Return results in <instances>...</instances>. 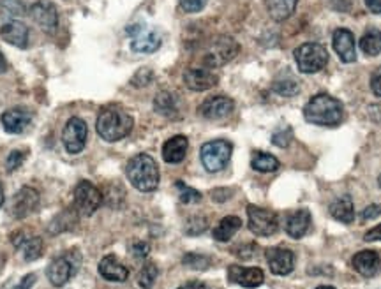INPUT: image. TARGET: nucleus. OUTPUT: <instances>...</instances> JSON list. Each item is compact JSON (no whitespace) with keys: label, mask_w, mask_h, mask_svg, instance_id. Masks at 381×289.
<instances>
[{"label":"nucleus","mask_w":381,"mask_h":289,"mask_svg":"<svg viewBox=\"0 0 381 289\" xmlns=\"http://www.w3.org/2000/svg\"><path fill=\"white\" fill-rule=\"evenodd\" d=\"M180 2V7H182L186 13H199V11L203 9V7L209 4V0H179Z\"/></svg>","instance_id":"obj_41"},{"label":"nucleus","mask_w":381,"mask_h":289,"mask_svg":"<svg viewBox=\"0 0 381 289\" xmlns=\"http://www.w3.org/2000/svg\"><path fill=\"white\" fill-rule=\"evenodd\" d=\"M207 226H209V223H207L205 217H199V216L189 217L186 223V235H189V236L202 235V233L207 230Z\"/></svg>","instance_id":"obj_37"},{"label":"nucleus","mask_w":381,"mask_h":289,"mask_svg":"<svg viewBox=\"0 0 381 289\" xmlns=\"http://www.w3.org/2000/svg\"><path fill=\"white\" fill-rule=\"evenodd\" d=\"M157 275H159V270L154 263H145L142 266L138 273V286L142 289H152L154 283H156Z\"/></svg>","instance_id":"obj_34"},{"label":"nucleus","mask_w":381,"mask_h":289,"mask_svg":"<svg viewBox=\"0 0 381 289\" xmlns=\"http://www.w3.org/2000/svg\"><path fill=\"white\" fill-rule=\"evenodd\" d=\"M272 88H274V92L279 93V96L293 97L300 92V83L295 80V76H293L290 71H286V73L279 74V76L275 78Z\"/></svg>","instance_id":"obj_29"},{"label":"nucleus","mask_w":381,"mask_h":289,"mask_svg":"<svg viewBox=\"0 0 381 289\" xmlns=\"http://www.w3.org/2000/svg\"><path fill=\"white\" fill-rule=\"evenodd\" d=\"M74 224H76V219L73 217V210H66V212L59 213L55 220H51L50 233L51 235H59L62 231H69Z\"/></svg>","instance_id":"obj_33"},{"label":"nucleus","mask_w":381,"mask_h":289,"mask_svg":"<svg viewBox=\"0 0 381 289\" xmlns=\"http://www.w3.org/2000/svg\"><path fill=\"white\" fill-rule=\"evenodd\" d=\"M240 46L233 37L229 36H217L207 48L203 55V62L209 69H217V67L226 66L239 55Z\"/></svg>","instance_id":"obj_4"},{"label":"nucleus","mask_w":381,"mask_h":289,"mask_svg":"<svg viewBox=\"0 0 381 289\" xmlns=\"http://www.w3.org/2000/svg\"><path fill=\"white\" fill-rule=\"evenodd\" d=\"M36 284V275L34 273H29V275H25L24 279H21V283L18 284V289H30Z\"/></svg>","instance_id":"obj_50"},{"label":"nucleus","mask_w":381,"mask_h":289,"mask_svg":"<svg viewBox=\"0 0 381 289\" xmlns=\"http://www.w3.org/2000/svg\"><path fill=\"white\" fill-rule=\"evenodd\" d=\"M247 226L256 236H272L279 230V219L272 210L262 206H247Z\"/></svg>","instance_id":"obj_8"},{"label":"nucleus","mask_w":381,"mask_h":289,"mask_svg":"<svg viewBox=\"0 0 381 289\" xmlns=\"http://www.w3.org/2000/svg\"><path fill=\"white\" fill-rule=\"evenodd\" d=\"M240 228H242V219H240V217L226 216L224 219L219 220L217 226L214 228L212 235L217 242H229Z\"/></svg>","instance_id":"obj_27"},{"label":"nucleus","mask_w":381,"mask_h":289,"mask_svg":"<svg viewBox=\"0 0 381 289\" xmlns=\"http://www.w3.org/2000/svg\"><path fill=\"white\" fill-rule=\"evenodd\" d=\"M297 2L299 0H265V7L272 20L284 21L295 13Z\"/></svg>","instance_id":"obj_28"},{"label":"nucleus","mask_w":381,"mask_h":289,"mask_svg":"<svg viewBox=\"0 0 381 289\" xmlns=\"http://www.w3.org/2000/svg\"><path fill=\"white\" fill-rule=\"evenodd\" d=\"M0 7H4V9H7L13 14H24L27 11L24 4H21V0H0Z\"/></svg>","instance_id":"obj_43"},{"label":"nucleus","mask_w":381,"mask_h":289,"mask_svg":"<svg viewBox=\"0 0 381 289\" xmlns=\"http://www.w3.org/2000/svg\"><path fill=\"white\" fill-rule=\"evenodd\" d=\"M284 230L290 236H292V238H295V240H299L302 238V236L307 235V231L311 230V213H309V210L300 208L290 213V216L286 217Z\"/></svg>","instance_id":"obj_22"},{"label":"nucleus","mask_w":381,"mask_h":289,"mask_svg":"<svg viewBox=\"0 0 381 289\" xmlns=\"http://www.w3.org/2000/svg\"><path fill=\"white\" fill-rule=\"evenodd\" d=\"M381 216V205L378 203H372V205H369L367 208L362 212V219L364 220H371V219H376V217Z\"/></svg>","instance_id":"obj_46"},{"label":"nucleus","mask_w":381,"mask_h":289,"mask_svg":"<svg viewBox=\"0 0 381 289\" xmlns=\"http://www.w3.org/2000/svg\"><path fill=\"white\" fill-rule=\"evenodd\" d=\"M133 116L122 111L120 108L109 106L104 108L99 116H97L96 131L104 141L115 143V141H120L126 136H129V133L133 131Z\"/></svg>","instance_id":"obj_1"},{"label":"nucleus","mask_w":381,"mask_h":289,"mask_svg":"<svg viewBox=\"0 0 381 289\" xmlns=\"http://www.w3.org/2000/svg\"><path fill=\"white\" fill-rule=\"evenodd\" d=\"M154 110L166 118H179L180 116V99L177 93L163 90L154 99Z\"/></svg>","instance_id":"obj_25"},{"label":"nucleus","mask_w":381,"mask_h":289,"mask_svg":"<svg viewBox=\"0 0 381 289\" xmlns=\"http://www.w3.org/2000/svg\"><path fill=\"white\" fill-rule=\"evenodd\" d=\"M232 253L235 254V256H239L240 260H252L254 254L258 253V245H256L254 242H245L240 243L239 247H233Z\"/></svg>","instance_id":"obj_39"},{"label":"nucleus","mask_w":381,"mask_h":289,"mask_svg":"<svg viewBox=\"0 0 381 289\" xmlns=\"http://www.w3.org/2000/svg\"><path fill=\"white\" fill-rule=\"evenodd\" d=\"M184 83L192 92H205V90L216 87L219 78L217 74H214L210 69H205V67H191L184 73Z\"/></svg>","instance_id":"obj_16"},{"label":"nucleus","mask_w":381,"mask_h":289,"mask_svg":"<svg viewBox=\"0 0 381 289\" xmlns=\"http://www.w3.org/2000/svg\"><path fill=\"white\" fill-rule=\"evenodd\" d=\"M378 183H380V187H381V175H380V178H378Z\"/></svg>","instance_id":"obj_56"},{"label":"nucleus","mask_w":381,"mask_h":289,"mask_svg":"<svg viewBox=\"0 0 381 289\" xmlns=\"http://www.w3.org/2000/svg\"><path fill=\"white\" fill-rule=\"evenodd\" d=\"M233 196V191L226 189V187H219V189L212 191V200L216 203H224L228 201V198Z\"/></svg>","instance_id":"obj_47"},{"label":"nucleus","mask_w":381,"mask_h":289,"mask_svg":"<svg viewBox=\"0 0 381 289\" xmlns=\"http://www.w3.org/2000/svg\"><path fill=\"white\" fill-rule=\"evenodd\" d=\"M175 186H177V189H179L180 203H184V205H191V203L202 201V193H199V191L192 189V187L186 186L184 182H177Z\"/></svg>","instance_id":"obj_36"},{"label":"nucleus","mask_w":381,"mask_h":289,"mask_svg":"<svg viewBox=\"0 0 381 289\" xmlns=\"http://www.w3.org/2000/svg\"><path fill=\"white\" fill-rule=\"evenodd\" d=\"M103 193L89 180H81L74 189V210L78 216L90 217L103 205Z\"/></svg>","instance_id":"obj_7"},{"label":"nucleus","mask_w":381,"mask_h":289,"mask_svg":"<svg viewBox=\"0 0 381 289\" xmlns=\"http://www.w3.org/2000/svg\"><path fill=\"white\" fill-rule=\"evenodd\" d=\"M7 71V60L4 57V54L0 51V73H6Z\"/></svg>","instance_id":"obj_53"},{"label":"nucleus","mask_w":381,"mask_h":289,"mask_svg":"<svg viewBox=\"0 0 381 289\" xmlns=\"http://www.w3.org/2000/svg\"><path fill=\"white\" fill-rule=\"evenodd\" d=\"M316 289H335V288H332V286H320V288H316Z\"/></svg>","instance_id":"obj_55"},{"label":"nucleus","mask_w":381,"mask_h":289,"mask_svg":"<svg viewBox=\"0 0 381 289\" xmlns=\"http://www.w3.org/2000/svg\"><path fill=\"white\" fill-rule=\"evenodd\" d=\"M365 7H367L371 13L381 14V0H365Z\"/></svg>","instance_id":"obj_51"},{"label":"nucleus","mask_w":381,"mask_h":289,"mask_svg":"<svg viewBox=\"0 0 381 289\" xmlns=\"http://www.w3.org/2000/svg\"><path fill=\"white\" fill-rule=\"evenodd\" d=\"M293 55H295L299 71L304 74L320 73L328 64V51L320 43L300 44Z\"/></svg>","instance_id":"obj_5"},{"label":"nucleus","mask_w":381,"mask_h":289,"mask_svg":"<svg viewBox=\"0 0 381 289\" xmlns=\"http://www.w3.org/2000/svg\"><path fill=\"white\" fill-rule=\"evenodd\" d=\"M99 270L101 277L104 280H109V283H124L129 277V270H127L126 265H122L117 256H104L103 260L99 261Z\"/></svg>","instance_id":"obj_23"},{"label":"nucleus","mask_w":381,"mask_h":289,"mask_svg":"<svg viewBox=\"0 0 381 289\" xmlns=\"http://www.w3.org/2000/svg\"><path fill=\"white\" fill-rule=\"evenodd\" d=\"M2 126L7 133L11 134H20L32 122V113L25 108H11V110L4 111L2 113Z\"/></svg>","instance_id":"obj_20"},{"label":"nucleus","mask_w":381,"mask_h":289,"mask_svg":"<svg viewBox=\"0 0 381 289\" xmlns=\"http://www.w3.org/2000/svg\"><path fill=\"white\" fill-rule=\"evenodd\" d=\"M0 37L6 43L13 44L16 48H27L29 44V29L20 20H7L0 27Z\"/></svg>","instance_id":"obj_19"},{"label":"nucleus","mask_w":381,"mask_h":289,"mask_svg":"<svg viewBox=\"0 0 381 289\" xmlns=\"http://www.w3.org/2000/svg\"><path fill=\"white\" fill-rule=\"evenodd\" d=\"M335 54L345 64H352L357 60V46H355V37L348 29H337L332 37Z\"/></svg>","instance_id":"obj_18"},{"label":"nucleus","mask_w":381,"mask_h":289,"mask_svg":"<svg viewBox=\"0 0 381 289\" xmlns=\"http://www.w3.org/2000/svg\"><path fill=\"white\" fill-rule=\"evenodd\" d=\"M152 80H154L152 69H149V67H143V69L137 71V74L131 78V85H133V87L143 88V87H147V85L152 83Z\"/></svg>","instance_id":"obj_38"},{"label":"nucleus","mask_w":381,"mask_h":289,"mask_svg":"<svg viewBox=\"0 0 381 289\" xmlns=\"http://www.w3.org/2000/svg\"><path fill=\"white\" fill-rule=\"evenodd\" d=\"M369 116H371L372 122L380 123V126H381V104H375V106H369Z\"/></svg>","instance_id":"obj_49"},{"label":"nucleus","mask_w":381,"mask_h":289,"mask_svg":"<svg viewBox=\"0 0 381 289\" xmlns=\"http://www.w3.org/2000/svg\"><path fill=\"white\" fill-rule=\"evenodd\" d=\"M353 268L360 273L362 277H376L381 270V258L375 250H360L353 256Z\"/></svg>","instance_id":"obj_21"},{"label":"nucleus","mask_w":381,"mask_h":289,"mask_svg":"<svg viewBox=\"0 0 381 289\" xmlns=\"http://www.w3.org/2000/svg\"><path fill=\"white\" fill-rule=\"evenodd\" d=\"M30 18L43 32L55 34L59 29V11L51 0H37L29 9Z\"/></svg>","instance_id":"obj_12"},{"label":"nucleus","mask_w":381,"mask_h":289,"mask_svg":"<svg viewBox=\"0 0 381 289\" xmlns=\"http://www.w3.org/2000/svg\"><path fill=\"white\" fill-rule=\"evenodd\" d=\"M4 201H6V196H4V187L2 183H0V206L4 205Z\"/></svg>","instance_id":"obj_54"},{"label":"nucleus","mask_w":381,"mask_h":289,"mask_svg":"<svg viewBox=\"0 0 381 289\" xmlns=\"http://www.w3.org/2000/svg\"><path fill=\"white\" fill-rule=\"evenodd\" d=\"M252 170L259 171V173H274L279 170V161L275 159L272 153L267 152H254L251 159Z\"/></svg>","instance_id":"obj_31"},{"label":"nucleus","mask_w":381,"mask_h":289,"mask_svg":"<svg viewBox=\"0 0 381 289\" xmlns=\"http://www.w3.org/2000/svg\"><path fill=\"white\" fill-rule=\"evenodd\" d=\"M73 253L66 254V256H59L55 258L50 265L46 266V277L50 280L51 286L55 288H62L66 286L71 280V277L76 272L78 265H80V254L76 258H73Z\"/></svg>","instance_id":"obj_9"},{"label":"nucleus","mask_w":381,"mask_h":289,"mask_svg":"<svg viewBox=\"0 0 381 289\" xmlns=\"http://www.w3.org/2000/svg\"><path fill=\"white\" fill-rule=\"evenodd\" d=\"M328 212H330V216L334 217L335 220H339V223L350 224L355 220V206L350 196H342L337 198L335 201H332L330 206H328Z\"/></svg>","instance_id":"obj_26"},{"label":"nucleus","mask_w":381,"mask_h":289,"mask_svg":"<svg viewBox=\"0 0 381 289\" xmlns=\"http://www.w3.org/2000/svg\"><path fill=\"white\" fill-rule=\"evenodd\" d=\"M228 280L237 284V286L254 289L262 286L263 280H265V273H263L262 268H256V266L247 268V266L232 265L228 268Z\"/></svg>","instance_id":"obj_15"},{"label":"nucleus","mask_w":381,"mask_h":289,"mask_svg":"<svg viewBox=\"0 0 381 289\" xmlns=\"http://www.w3.org/2000/svg\"><path fill=\"white\" fill-rule=\"evenodd\" d=\"M272 141H274V145H277V146H288L290 141H292V131L290 129L279 131V133L274 134Z\"/></svg>","instance_id":"obj_44"},{"label":"nucleus","mask_w":381,"mask_h":289,"mask_svg":"<svg viewBox=\"0 0 381 289\" xmlns=\"http://www.w3.org/2000/svg\"><path fill=\"white\" fill-rule=\"evenodd\" d=\"M182 263L187 266V268L199 270V272H203V270L212 266V261H210L209 256H203V254H194V253L186 254V256L182 258Z\"/></svg>","instance_id":"obj_35"},{"label":"nucleus","mask_w":381,"mask_h":289,"mask_svg":"<svg viewBox=\"0 0 381 289\" xmlns=\"http://www.w3.org/2000/svg\"><path fill=\"white\" fill-rule=\"evenodd\" d=\"M150 253V245L147 242H134L131 243V254H133L137 260H145Z\"/></svg>","instance_id":"obj_42"},{"label":"nucleus","mask_w":381,"mask_h":289,"mask_svg":"<svg viewBox=\"0 0 381 289\" xmlns=\"http://www.w3.org/2000/svg\"><path fill=\"white\" fill-rule=\"evenodd\" d=\"M232 152L233 146L229 141L214 140L202 146L199 157H202L203 166H205V170L209 171V173H217V171H221L222 168L228 164Z\"/></svg>","instance_id":"obj_6"},{"label":"nucleus","mask_w":381,"mask_h":289,"mask_svg":"<svg viewBox=\"0 0 381 289\" xmlns=\"http://www.w3.org/2000/svg\"><path fill=\"white\" fill-rule=\"evenodd\" d=\"M189 141L186 136H173L163 145V159L168 164H179L186 159Z\"/></svg>","instance_id":"obj_24"},{"label":"nucleus","mask_w":381,"mask_h":289,"mask_svg":"<svg viewBox=\"0 0 381 289\" xmlns=\"http://www.w3.org/2000/svg\"><path fill=\"white\" fill-rule=\"evenodd\" d=\"M233 110H235V103L229 97L216 96L203 101L202 106L198 108V113L207 120H221L232 115Z\"/></svg>","instance_id":"obj_17"},{"label":"nucleus","mask_w":381,"mask_h":289,"mask_svg":"<svg viewBox=\"0 0 381 289\" xmlns=\"http://www.w3.org/2000/svg\"><path fill=\"white\" fill-rule=\"evenodd\" d=\"M179 289H210L207 284L199 283V280H192V283H187L184 284V286H180Z\"/></svg>","instance_id":"obj_52"},{"label":"nucleus","mask_w":381,"mask_h":289,"mask_svg":"<svg viewBox=\"0 0 381 289\" xmlns=\"http://www.w3.org/2000/svg\"><path fill=\"white\" fill-rule=\"evenodd\" d=\"M18 249H20L21 256H24L25 261L32 263L39 260V258L44 254V242L41 236H29V238H25L24 242L18 245Z\"/></svg>","instance_id":"obj_30"},{"label":"nucleus","mask_w":381,"mask_h":289,"mask_svg":"<svg viewBox=\"0 0 381 289\" xmlns=\"http://www.w3.org/2000/svg\"><path fill=\"white\" fill-rule=\"evenodd\" d=\"M39 200H41L39 193H37L34 187L29 186L21 187V189L14 194L13 200H11L9 216L16 220L27 219L29 216H32V213L37 210Z\"/></svg>","instance_id":"obj_11"},{"label":"nucleus","mask_w":381,"mask_h":289,"mask_svg":"<svg viewBox=\"0 0 381 289\" xmlns=\"http://www.w3.org/2000/svg\"><path fill=\"white\" fill-rule=\"evenodd\" d=\"M126 175L131 186L137 187L139 193H152L159 186V168L149 153H138L129 161Z\"/></svg>","instance_id":"obj_2"},{"label":"nucleus","mask_w":381,"mask_h":289,"mask_svg":"<svg viewBox=\"0 0 381 289\" xmlns=\"http://www.w3.org/2000/svg\"><path fill=\"white\" fill-rule=\"evenodd\" d=\"M364 240L365 242H381V224L365 233Z\"/></svg>","instance_id":"obj_48"},{"label":"nucleus","mask_w":381,"mask_h":289,"mask_svg":"<svg viewBox=\"0 0 381 289\" xmlns=\"http://www.w3.org/2000/svg\"><path fill=\"white\" fill-rule=\"evenodd\" d=\"M127 34L131 36V48L137 54H154L163 43L161 34L154 29H147L145 25H133L127 29Z\"/></svg>","instance_id":"obj_10"},{"label":"nucleus","mask_w":381,"mask_h":289,"mask_svg":"<svg viewBox=\"0 0 381 289\" xmlns=\"http://www.w3.org/2000/svg\"><path fill=\"white\" fill-rule=\"evenodd\" d=\"M86 138H89V129H86L85 120L80 116H73V118L67 120L62 133V143L67 152L80 153L85 148Z\"/></svg>","instance_id":"obj_13"},{"label":"nucleus","mask_w":381,"mask_h":289,"mask_svg":"<svg viewBox=\"0 0 381 289\" xmlns=\"http://www.w3.org/2000/svg\"><path fill=\"white\" fill-rule=\"evenodd\" d=\"M265 258L274 275H288L295 268V254L284 247H270L265 250Z\"/></svg>","instance_id":"obj_14"},{"label":"nucleus","mask_w":381,"mask_h":289,"mask_svg":"<svg viewBox=\"0 0 381 289\" xmlns=\"http://www.w3.org/2000/svg\"><path fill=\"white\" fill-rule=\"evenodd\" d=\"M360 50L367 57H376L381 54V30H369L362 36Z\"/></svg>","instance_id":"obj_32"},{"label":"nucleus","mask_w":381,"mask_h":289,"mask_svg":"<svg viewBox=\"0 0 381 289\" xmlns=\"http://www.w3.org/2000/svg\"><path fill=\"white\" fill-rule=\"evenodd\" d=\"M24 161H25V153L21 152V150H13V152H11L6 159L7 173H13V171H16L18 168L24 164Z\"/></svg>","instance_id":"obj_40"},{"label":"nucleus","mask_w":381,"mask_h":289,"mask_svg":"<svg viewBox=\"0 0 381 289\" xmlns=\"http://www.w3.org/2000/svg\"><path fill=\"white\" fill-rule=\"evenodd\" d=\"M304 116L307 122L316 123V126H337L345 116V110L335 97L328 93H318L305 104Z\"/></svg>","instance_id":"obj_3"},{"label":"nucleus","mask_w":381,"mask_h":289,"mask_svg":"<svg viewBox=\"0 0 381 289\" xmlns=\"http://www.w3.org/2000/svg\"><path fill=\"white\" fill-rule=\"evenodd\" d=\"M371 90L376 97H381V66L372 71L371 74Z\"/></svg>","instance_id":"obj_45"}]
</instances>
